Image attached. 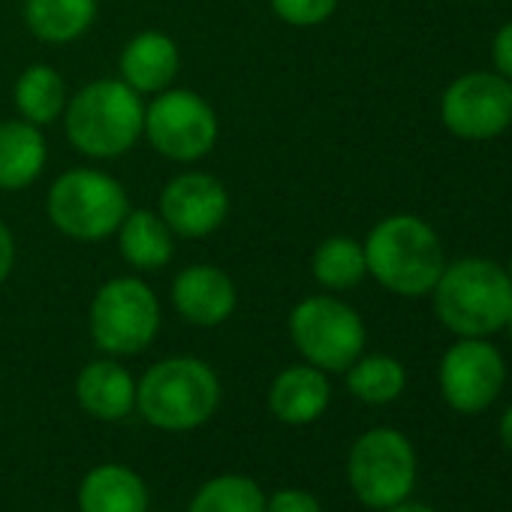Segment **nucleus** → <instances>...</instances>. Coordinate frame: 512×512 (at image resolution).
<instances>
[{
    "label": "nucleus",
    "instance_id": "4468645a",
    "mask_svg": "<svg viewBox=\"0 0 512 512\" xmlns=\"http://www.w3.org/2000/svg\"><path fill=\"white\" fill-rule=\"evenodd\" d=\"M329 398V380L314 365L287 368L269 389V407L284 425H308L320 419L329 407Z\"/></svg>",
    "mask_w": 512,
    "mask_h": 512
},
{
    "label": "nucleus",
    "instance_id": "7c9ffc66",
    "mask_svg": "<svg viewBox=\"0 0 512 512\" xmlns=\"http://www.w3.org/2000/svg\"><path fill=\"white\" fill-rule=\"evenodd\" d=\"M506 332H509V341H512V314H509V320H506V326H503Z\"/></svg>",
    "mask_w": 512,
    "mask_h": 512
},
{
    "label": "nucleus",
    "instance_id": "2eb2a0df",
    "mask_svg": "<svg viewBox=\"0 0 512 512\" xmlns=\"http://www.w3.org/2000/svg\"><path fill=\"white\" fill-rule=\"evenodd\" d=\"M82 512H148V488L124 464L94 467L79 488Z\"/></svg>",
    "mask_w": 512,
    "mask_h": 512
},
{
    "label": "nucleus",
    "instance_id": "9b49d317",
    "mask_svg": "<svg viewBox=\"0 0 512 512\" xmlns=\"http://www.w3.org/2000/svg\"><path fill=\"white\" fill-rule=\"evenodd\" d=\"M506 380L503 356L479 338H464L440 362V392L458 413H482Z\"/></svg>",
    "mask_w": 512,
    "mask_h": 512
},
{
    "label": "nucleus",
    "instance_id": "7ed1b4c3",
    "mask_svg": "<svg viewBox=\"0 0 512 512\" xmlns=\"http://www.w3.org/2000/svg\"><path fill=\"white\" fill-rule=\"evenodd\" d=\"M220 404V380L199 359L157 362L136 386L139 413L160 431H193Z\"/></svg>",
    "mask_w": 512,
    "mask_h": 512
},
{
    "label": "nucleus",
    "instance_id": "dca6fc26",
    "mask_svg": "<svg viewBox=\"0 0 512 512\" xmlns=\"http://www.w3.org/2000/svg\"><path fill=\"white\" fill-rule=\"evenodd\" d=\"M79 404L106 422L124 419L136 407V386L133 377L118 362H91L76 380Z\"/></svg>",
    "mask_w": 512,
    "mask_h": 512
},
{
    "label": "nucleus",
    "instance_id": "1a4fd4ad",
    "mask_svg": "<svg viewBox=\"0 0 512 512\" xmlns=\"http://www.w3.org/2000/svg\"><path fill=\"white\" fill-rule=\"evenodd\" d=\"M440 118L458 139H494L512 124V82L500 73H464L446 88Z\"/></svg>",
    "mask_w": 512,
    "mask_h": 512
},
{
    "label": "nucleus",
    "instance_id": "393cba45",
    "mask_svg": "<svg viewBox=\"0 0 512 512\" xmlns=\"http://www.w3.org/2000/svg\"><path fill=\"white\" fill-rule=\"evenodd\" d=\"M272 7L284 22L296 28H311V25L326 22L335 13L338 0H272Z\"/></svg>",
    "mask_w": 512,
    "mask_h": 512
},
{
    "label": "nucleus",
    "instance_id": "f8f14e48",
    "mask_svg": "<svg viewBox=\"0 0 512 512\" xmlns=\"http://www.w3.org/2000/svg\"><path fill=\"white\" fill-rule=\"evenodd\" d=\"M226 190L217 178L205 172H187L166 184L160 208L169 229L187 238L208 235L226 217Z\"/></svg>",
    "mask_w": 512,
    "mask_h": 512
},
{
    "label": "nucleus",
    "instance_id": "5701e85b",
    "mask_svg": "<svg viewBox=\"0 0 512 512\" xmlns=\"http://www.w3.org/2000/svg\"><path fill=\"white\" fill-rule=\"evenodd\" d=\"M407 374L392 356H368L356 359L347 374V389L365 404H389L404 392Z\"/></svg>",
    "mask_w": 512,
    "mask_h": 512
},
{
    "label": "nucleus",
    "instance_id": "0eeeda50",
    "mask_svg": "<svg viewBox=\"0 0 512 512\" xmlns=\"http://www.w3.org/2000/svg\"><path fill=\"white\" fill-rule=\"evenodd\" d=\"M290 335L299 353L320 371H347L365 347L359 314L332 296L305 299L290 317Z\"/></svg>",
    "mask_w": 512,
    "mask_h": 512
},
{
    "label": "nucleus",
    "instance_id": "20e7f679",
    "mask_svg": "<svg viewBox=\"0 0 512 512\" xmlns=\"http://www.w3.org/2000/svg\"><path fill=\"white\" fill-rule=\"evenodd\" d=\"M145 130V106L127 82H94L67 109L70 142L91 157H118Z\"/></svg>",
    "mask_w": 512,
    "mask_h": 512
},
{
    "label": "nucleus",
    "instance_id": "6e6552de",
    "mask_svg": "<svg viewBox=\"0 0 512 512\" xmlns=\"http://www.w3.org/2000/svg\"><path fill=\"white\" fill-rule=\"evenodd\" d=\"M160 326V305L154 293L136 278L109 281L91 305V335L106 353L133 356L145 350Z\"/></svg>",
    "mask_w": 512,
    "mask_h": 512
},
{
    "label": "nucleus",
    "instance_id": "39448f33",
    "mask_svg": "<svg viewBox=\"0 0 512 512\" xmlns=\"http://www.w3.org/2000/svg\"><path fill=\"white\" fill-rule=\"evenodd\" d=\"M52 223L82 241H97L112 235L127 217L124 187L94 169L64 172L49 193Z\"/></svg>",
    "mask_w": 512,
    "mask_h": 512
},
{
    "label": "nucleus",
    "instance_id": "412c9836",
    "mask_svg": "<svg viewBox=\"0 0 512 512\" xmlns=\"http://www.w3.org/2000/svg\"><path fill=\"white\" fill-rule=\"evenodd\" d=\"M365 272V247L347 235L323 241L314 253V278L329 290H350L365 278Z\"/></svg>",
    "mask_w": 512,
    "mask_h": 512
},
{
    "label": "nucleus",
    "instance_id": "9d476101",
    "mask_svg": "<svg viewBox=\"0 0 512 512\" xmlns=\"http://www.w3.org/2000/svg\"><path fill=\"white\" fill-rule=\"evenodd\" d=\"M145 130L163 157L187 163L205 157L214 148L217 118L202 97L190 91H169L148 106Z\"/></svg>",
    "mask_w": 512,
    "mask_h": 512
},
{
    "label": "nucleus",
    "instance_id": "ddd939ff",
    "mask_svg": "<svg viewBox=\"0 0 512 512\" xmlns=\"http://www.w3.org/2000/svg\"><path fill=\"white\" fill-rule=\"evenodd\" d=\"M172 299L187 323L217 326L235 308V287L214 266H190L175 278Z\"/></svg>",
    "mask_w": 512,
    "mask_h": 512
},
{
    "label": "nucleus",
    "instance_id": "f03ea898",
    "mask_svg": "<svg viewBox=\"0 0 512 512\" xmlns=\"http://www.w3.org/2000/svg\"><path fill=\"white\" fill-rule=\"evenodd\" d=\"M431 293L437 320L461 338L494 335L512 314V281L506 269L479 256L446 266Z\"/></svg>",
    "mask_w": 512,
    "mask_h": 512
},
{
    "label": "nucleus",
    "instance_id": "bb28decb",
    "mask_svg": "<svg viewBox=\"0 0 512 512\" xmlns=\"http://www.w3.org/2000/svg\"><path fill=\"white\" fill-rule=\"evenodd\" d=\"M491 61H494L497 73L512 82V22H506L497 31V37L491 43Z\"/></svg>",
    "mask_w": 512,
    "mask_h": 512
},
{
    "label": "nucleus",
    "instance_id": "f3484780",
    "mask_svg": "<svg viewBox=\"0 0 512 512\" xmlns=\"http://www.w3.org/2000/svg\"><path fill=\"white\" fill-rule=\"evenodd\" d=\"M178 73V49L163 34H139L121 55V76L133 91H160Z\"/></svg>",
    "mask_w": 512,
    "mask_h": 512
},
{
    "label": "nucleus",
    "instance_id": "f257e3e1",
    "mask_svg": "<svg viewBox=\"0 0 512 512\" xmlns=\"http://www.w3.org/2000/svg\"><path fill=\"white\" fill-rule=\"evenodd\" d=\"M365 263L389 293L419 299L440 281L446 256L437 232L425 220L395 214L371 229L365 241Z\"/></svg>",
    "mask_w": 512,
    "mask_h": 512
},
{
    "label": "nucleus",
    "instance_id": "a211bd4d",
    "mask_svg": "<svg viewBox=\"0 0 512 512\" xmlns=\"http://www.w3.org/2000/svg\"><path fill=\"white\" fill-rule=\"evenodd\" d=\"M46 166V139L31 121L0 124V187L19 190Z\"/></svg>",
    "mask_w": 512,
    "mask_h": 512
},
{
    "label": "nucleus",
    "instance_id": "a878e982",
    "mask_svg": "<svg viewBox=\"0 0 512 512\" xmlns=\"http://www.w3.org/2000/svg\"><path fill=\"white\" fill-rule=\"evenodd\" d=\"M266 512H323L317 497L311 491L302 488H284L278 494H272V500L266 503Z\"/></svg>",
    "mask_w": 512,
    "mask_h": 512
},
{
    "label": "nucleus",
    "instance_id": "c85d7f7f",
    "mask_svg": "<svg viewBox=\"0 0 512 512\" xmlns=\"http://www.w3.org/2000/svg\"><path fill=\"white\" fill-rule=\"evenodd\" d=\"M500 440L506 443V449H512V407L500 419Z\"/></svg>",
    "mask_w": 512,
    "mask_h": 512
},
{
    "label": "nucleus",
    "instance_id": "2f4dec72",
    "mask_svg": "<svg viewBox=\"0 0 512 512\" xmlns=\"http://www.w3.org/2000/svg\"><path fill=\"white\" fill-rule=\"evenodd\" d=\"M506 275H509V281H512V260H509V269H506Z\"/></svg>",
    "mask_w": 512,
    "mask_h": 512
},
{
    "label": "nucleus",
    "instance_id": "6ab92c4d",
    "mask_svg": "<svg viewBox=\"0 0 512 512\" xmlns=\"http://www.w3.org/2000/svg\"><path fill=\"white\" fill-rule=\"evenodd\" d=\"M97 16V0H28V28L49 43H70L82 37Z\"/></svg>",
    "mask_w": 512,
    "mask_h": 512
},
{
    "label": "nucleus",
    "instance_id": "4be33fe9",
    "mask_svg": "<svg viewBox=\"0 0 512 512\" xmlns=\"http://www.w3.org/2000/svg\"><path fill=\"white\" fill-rule=\"evenodd\" d=\"M266 503L269 500L263 488L253 479L226 473V476L208 479L190 500L187 512H266Z\"/></svg>",
    "mask_w": 512,
    "mask_h": 512
},
{
    "label": "nucleus",
    "instance_id": "b1692460",
    "mask_svg": "<svg viewBox=\"0 0 512 512\" xmlns=\"http://www.w3.org/2000/svg\"><path fill=\"white\" fill-rule=\"evenodd\" d=\"M67 100L64 82L52 67H31L16 85V103L31 124H49L61 115Z\"/></svg>",
    "mask_w": 512,
    "mask_h": 512
},
{
    "label": "nucleus",
    "instance_id": "423d86ee",
    "mask_svg": "<svg viewBox=\"0 0 512 512\" xmlns=\"http://www.w3.org/2000/svg\"><path fill=\"white\" fill-rule=\"evenodd\" d=\"M347 473L356 497L365 506L389 509L413 491L416 452L401 431L374 428L353 443Z\"/></svg>",
    "mask_w": 512,
    "mask_h": 512
},
{
    "label": "nucleus",
    "instance_id": "cd10ccee",
    "mask_svg": "<svg viewBox=\"0 0 512 512\" xmlns=\"http://www.w3.org/2000/svg\"><path fill=\"white\" fill-rule=\"evenodd\" d=\"M13 256H16V247H13V235L10 229L0 223V284L7 281L10 269H13Z\"/></svg>",
    "mask_w": 512,
    "mask_h": 512
},
{
    "label": "nucleus",
    "instance_id": "c756f323",
    "mask_svg": "<svg viewBox=\"0 0 512 512\" xmlns=\"http://www.w3.org/2000/svg\"><path fill=\"white\" fill-rule=\"evenodd\" d=\"M383 512H434L431 506H422V503H395V506H389V509H383Z\"/></svg>",
    "mask_w": 512,
    "mask_h": 512
},
{
    "label": "nucleus",
    "instance_id": "aec40b11",
    "mask_svg": "<svg viewBox=\"0 0 512 512\" xmlns=\"http://www.w3.org/2000/svg\"><path fill=\"white\" fill-rule=\"evenodd\" d=\"M121 229V253L136 269L157 272L172 260V229L166 220L154 217L151 211H136L124 217Z\"/></svg>",
    "mask_w": 512,
    "mask_h": 512
}]
</instances>
